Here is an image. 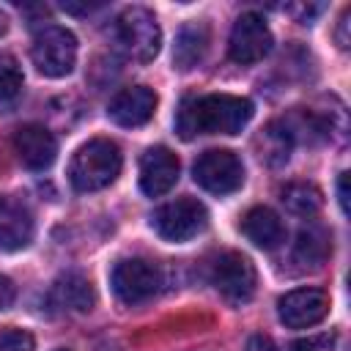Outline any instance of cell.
Returning a JSON list of instances; mask_svg holds the SVG:
<instances>
[{
	"instance_id": "24",
	"label": "cell",
	"mask_w": 351,
	"mask_h": 351,
	"mask_svg": "<svg viewBox=\"0 0 351 351\" xmlns=\"http://www.w3.org/2000/svg\"><path fill=\"white\" fill-rule=\"evenodd\" d=\"M244 351H277V346H274V340L269 335H252L247 340V348Z\"/></svg>"
},
{
	"instance_id": "19",
	"label": "cell",
	"mask_w": 351,
	"mask_h": 351,
	"mask_svg": "<svg viewBox=\"0 0 351 351\" xmlns=\"http://www.w3.org/2000/svg\"><path fill=\"white\" fill-rule=\"evenodd\" d=\"M282 203L296 217H315L324 200H321V192L313 184L299 181V184H288L282 189Z\"/></svg>"
},
{
	"instance_id": "25",
	"label": "cell",
	"mask_w": 351,
	"mask_h": 351,
	"mask_svg": "<svg viewBox=\"0 0 351 351\" xmlns=\"http://www.w3.org/2000/svg\"><path fill=\"white\" fill-rule=\"evenodd\" d=\"M14 296H16L14 282H11L8 277H3V274H0V310L11 307V304H14Z\"/></svg>"
},
{
	"instance_id": "12",
	"label": "cell",
	"mask_w": 351,
	"mask_h": 351,
	"mask_svg": "<svg viewBox=\"0 0 351 351\" xmlns=\"http://www.w3.org/2000/svg\"><path fill=\"white\" fill-rule=\"evenodd\" d=\"M14 151L27 170H47L58 156V140L47 126L25 123L14 132Z\"/></svg>"
},
{
	"instance_id": "10",
	"label": "cell",
	"mask_w": 351,
	"mask_h": 351,
	"mask_svg": "<svg viewBox=\"0 0 351 351\" xmlns=\"http://www.w3.org/2000/svg\"><path fill=\"white\" fill-rule=\"evenodd\" d=\"M280 321L291 329H307L326 318L329 313V296L321 288H296L280 296L277 302Z\"/></svg>"
},
{
	"instance_id": "5",
	"label": "cell",
	"mask_w": 351,
	"mask_h": 351,
	"mask_svg": "<svg viewBox=\"0 0 351 351\" xmlns=\"http://www.w3.org/2000/svg\"><path fill=\"white\" fill-rule=\"evenodd\" d=\"M151 225L165 241H189L208 225V211L195 197H178L159 206L151 214Z\"/></svg>"
},
{
	"instance_id": "17",
	"label": "cell",
	"mask_w": 351,
	"mask_h": 351,
	"mask_svg": "<svg viewBox=\"0 0 351 351\" xmlns=\"http://www.w3.org/2000/svg\"><path fill=\"white\" fill-rule=\"evenodd\" d=\"M208 49V25L206 22H186L178 36H176V47H173V63L181 71L195 69Z\"/></svg>"
},
{
	"instance_id": "13",
	"label": "cell",
	"mask_w": 351,
	"mask_h": 351,
	"mask_svg": "<svg viewBox=\"0 0 351 351\" xmlns=\"http://www.w3.org/2000/svg\"><path fill=\"white\" fill-rule=\"evenodd\" d=\"M154 110H156V93L148 85H132V88H123L112 96V101L107 107V115L118 126L134 129V126L148 123Z\"/></svg>"
},
{
	"instance_id": "26",
	"label": "cell",
	"mask_w": 351,
	"mask_h": 351,
	"mask_svg": "<svg viewBox=\"0 0 351 351\" xmlns=\"http://www.w3.org/2000/svg\"><path fill=\"white\" fill-rule=\"evenodd\" d=\"M348 16H351V11L346 8L340 16V25H337V47L340 49H348Z\"/></svg>"
},
{
	"instance_id": "2",
	"label": "cell",
	"mask_w": 351,
	"mask_h": 351,
	"mask_svg": "<svg viewBox=\"0 0 351 351\" xmlns=\"http://www.w3.org/2000/svg\"><path fill=\"white\" fill-rule=\"evenodd\" d=\"M121 165H123V156L112 140L107 137L88 140L71 156V165H69L71 186L77 192H99L118 178Z\"/></svg>"
},
{
	"instance_id": "6",
	"label": "cell",
	"mask_w": 351,
	"mask_h": 351,
	"mask_svg": "<svg viewBox=\"0 0 351 351\" xmlns=\"http://www.w3.org/2000/svg\"><path fill=\"white\" fill-rule=\"evenodd\" d=\"M110 285L115 291V296L123 304H143L148 302L159 285H162V271L156 263L145 261V258H123L112 266L110 271Z\"/></svg>"
},
{
	"instance_id": "3",
	"label": "cell",
	"mask_w": 351,
	"mask_h": 351,
	"mask_svg": "<svg viewBox=\"0 0 351 351\" xmlns=\"http://www.w3.org/2000/svg\"><path fill=\"white\" fill-rule=\"evenodd\" d=\"M115 41L126 58H132L137 63L154 60L159 55V44H162V30H159L156 16L143 5L126 8L115 19Z\"/></svg>"
},
{
	"instance_id": "28",
	"label": "cell",
	"mask_w": 351,
	"mask_h": 351,
	"mask_svg": "<svg viewBox=\"0 0 351 351\" xmlns=\"http://www.w3.org/2000/svg\"><path fill=\"white\" fill-rule=\"evenodd\" d=\"M5 30H8V16H5L3 11H0V36H3Z\"/></svg>"
},
{
	"instance_id": "27",
	"label": "cell",
	"mask_w": 351,
	"mask_h": 351,
	"mask_svg": "<svg viewBox=\"0 0 351 351\" xmlns=\"http://www.w3.org/2000/svg\"><path fill=\"white\" fill-rule=\"evenodd\" d=\"M337 197H340V208L348 211V173H340L337 178Z\"/></svg>"
},
{
	"instance_id": "20",
	"label": "cell",
	"mask_w": 351,
	"mask_h": 351,
	"mask_svg": "<svg viewBox=\"0 0 351 351\" xmlns=\"http://www.w3.org/2000/svg\"><path fill=\"white\" fill-rule=\"evenodd\" d=\"M22 96V69L14 55L0 52V110H8Z\"/></svg>"
},
{
	"instance_id": "22",
	"label": "cell",
	"mask_w": 351,
	"mask_h": 351,
	"mask_svg": "<svg viewBox=\"0 0 351 351\" xmlns=\"http://www.w3.org/2000/svg\"><path fill=\"white\" fill-rule=\"evenodd\" d=\"M0 351H33V335L8 326L0 332Z\"/></svg>"
},
{
	"instance_id": "21",
	"label": "cell",
	"mask_w": 351,
	"mask_h": 351,
	"mask_svg": "<svg viewBox=\"0 0 351 351\" xmlns=\"http://www.w3.org/2000/svg\"><path fill=\"white\" fill-rule=\"evenodd\" d=\"M263 143H266V145H263V154H261V156H266L271 165L285 162V159H288V151H291V145H293V140L288 137V132L282 129L280 121H274V123L266 126Z\"/></svg>"
},
{
	"instance_id": "23",
	"label": "cell",
	"mask_w": 351,
	"mask_h": 351,
	"mask_svg": "<svg viewBox=\"0 0 351 351\" xmlns=\"http://www.w3.org/2000/svg\"><path fill=\"white\" fill-rule=\"evenodd\" d=\"M337 343V335L335 332H321V335H310V337H302L291 346V351H332Z\"/></svg>"
},
{
	"instance_id": "7",
	"label": "cell",
	"mask_w": 351,
	"mask_h": 351,
	"mask_svg": "<svg viewBox=\"0 0 351 351\" xmlns=\"http://www.w3.org/2000/svg\"><path fill=\"white\" fill-rule=\"evenodd\" d=\"M195 184L211 195H230L244 184V165L233 151L211 148L203 151L192 165Z\"/></svg>"
},
{
	"instance_id": "15",
	"label": "cell",
	"mask_w": 351,
	"mask_h": 351,
	"mask_svg": "<svg viewBox=\"0 0 351 351\" xmlns=\"http://www.w3.org/2000/svg\"><path fill=\"white\" fill-rule=\"evenodd\" d=\"M47 299H49L52 307L66 310V313H88V310L96 304L93 285L88 282V277H82V274H77V271L60 274V277L52 282Z\"/></svg>"
},
{
	"instance_id": "18",
	"label": "cell",
	"mask_w": 351,
	"mask_h": 351,
	"mask_svg": "<svg viewBox=\"0 0 351 351\" xmlns=\"http://www.w3.org/2000/svg\"><path fill=\"white\" fill-rule=\"evenodd\" d=\"M332 250V241H329V230L318 222H310L307 228L299 230V239H296V247H293V258L302 263V266H321L326 261Z\"/></svg>"
},
{
	"instance_id": "16",
	"label": "cell",
	"mask_w": 351,
	"mask_h": 351,
	"mask_svg": "<svg viewBox=\"0 0 351 351\" xmlns=\"http://www.w3.org/2000/svg\"><path fill=\"white\" fill-rule=\"evenodd\" d=\"M241 233L261 250H277L285 241V225L269 206H255L241 219Z\"/></svg>"
},
{
	"instance_id": "1",
	"label": "cell",
	"mask_w": 351,
	"mask_h": 351,
	"mask_svg": "<svg viewBox=\"0 0 351 351\" xmlns=\"http://www.w3.org/2000/svg\"><path fill=\"white\" fill-rule=\"evenodd\" d=\"M252 101L230 93L189 96L176 112V132L184 140L197 134H239L252 118Z\"/></svg>"
},
{
	"instance_id": "9",
	"label": "cell",
	"mask_w": 351,
	"mask_h": 351,
	"mask_svg": "<svg viewBox=\"0 0 351 351\" xmlns=\"http://www.w3.org/2000/svg\"><path fill=\"white\" fill-rule=\"evenodd\" d=\"M271 30L266 25V19L255 11H247L236 19L233 30H230V41H228V55L230 60L241 63V66H250V63H258L263 60L269 52H271Z\"/></svg>"
},
{
	"instance_id": "14",
	"label": "cell",
	"mask_w": 351,
	"mask_h": 351,
	"mask_svg": "<svg viewBox=\"0 0 351 351\" xmlns=\"http://www.w3.org/2000/svg\"><path fill=\"white\" fill-rule=\"evenodd\" d=\"M33 214L16 197H0V250L16 252L33 241Z\"/></svg>"
},
{
	"instance_id": "11",
	"label": "cell",
	"mask_w": 351,
	"mask_h": 351,
	"mask_svg": "<svg viewBox=\"0 0 351 351\" xmlns=\"http://www.w3.org/2000/svg\"><path fill=\"white\" fill-rule=\"evenodd\" d=\"M178 170V156L165 145H154L140 156V189L148 197H162L176 186Z\"/></svg>"
},
{
	"instance_id": "8",
	"label": "cell",
	"mask_w": 351,
	"mask_h": 351,
	"mask_svg": "<svg viewBox=\"0 0 351 351\" xmlns=\"http://www.w3.org/2000/svg\"><path fill=\"white\" fill-rule=\"evenodd\" d=\"M211 282L214 288L230 302V304H247L255 296V285H258V274L255 266L250 263V258H244L241 252H222L214 261L211 269Z\"/></svg>"
},
{
	"instance_id": "29",
	"label": "cell",
	"mask_w": 351,
	"mask_h": 351,
	"mask_svg": "<svg viewBox=\"0 0 351 351\" xmlns=\"http://www.w3.org/2000/svg\"><path fill=\"white\" fill-rule=\"evenodd\" d=\"M55 351H66V348H55Z\"/></svg>"
},
{
	"instance_id": "4",
	"label": "cell",
	"mask_w": 351,
	"mask_h": 351,
	"mask_svg": "<svg viewBox=\"0 0 351 351\" xmlns=\"http://www.w3.org/2000/svg\"><path fill=\"white\" fill-rule=\"evenodd\" d=\"M30 58L44 77H52V80L66 77L74 71V63H77V38L66 27L47 25L36 33Z\"/></svg>"
}]
</instances>
